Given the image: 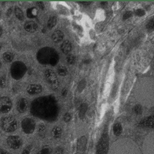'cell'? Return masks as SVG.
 I'll return each instance as SVG.
<instances>
[{
    "label": "cell",
    "instance_id": "7402d4cb",
    "mask_svg": "<svg viewBox=\"0 0 154 154\" xmlns=\"http://www.w3.org/2000/svg\"><path fill=\"white\" fill-rule=\"evenodd\" d=\"M57 71L59 75H60L62 76H64L66 75H67L68 74V69L64 66L60 65L59 66L58 69H57Z\"/></svg>",
    "mask_w": 154,
    "mask_h": 154
},
{
    "label": "cell",
    "instance_id": "cb8c5ba5",
    "mask_svg": "<svg viewBox=\"0 0 154 154\" xmlns=\"http://www.w3.org/2000/svg\"><path fill=\"white\" fill-rule=\"evenodd\" d=\"M66 61H67L68 63L73 65L75 63V57L72 54H68L66 57Z\"/></svg>",
    "mask_w": 154,
    "mask_h": 154
},
{
    "label": "cell",
    "instance_id": "ffe728a7",
    "mask_svg": "<svg viewBox=\"0 0 154 154\" xmlns=\"http://www.w3.org/2000/svg\"><path fill=\"white\" fill-rule=\"evenodd\" d=\"M62 129L59 127H55L52 131V134L54 138H59L62 136Z\"/></svg>",
    "mask_w": 154,
    "mask_h": 154
},
{
    "label": "cell",
    "instance_id": "7c38bea8",
    "mask_svg": "<svg viewBox=\"0 0 154 154\" xmlns=\"http://www.w3.org/2000/svg\"><path fill=\"white\" fill-rule=\"evenodd\" d=\"M87 146V138L85 136H82V137L79 139L78 142V152L79 153L82 154L85 152Z\"/></svg>",
    "mask_w": 154,
    "mask_h": 154
},
{
    "label": "cell",
    "instance_id": "e0dca14e",
    "mask_svg": "<svg viewBox=\"0 0 154 154\" xmlns=\"http://www.w3.org/2000/svg\"><path fill=\"white\" fill-rule=\"evenodd\" d=\"M27 15L30 19L35 18L38 15V9L36 8H32L27 9Z\"/></svg>",
    "mask_w": 154,
    "mask_h": 154
},
{
    "label": "cell",
    "instance_id": "9a60e30c",
    "mask_svg": "<svg viewBox=\"0 0 154 154\" xmlns=\"http://www.w3.org/2000/svg\"><path fill=\"white\" fill-rule=\"evenodd\" d=\"M140 125L143 127L153 128V118L152 117H149L144 119L140 122Z\"/></svg>",
    "mask_w": 154,
    "mask_h": 154
},
{
    "label": "cell",
    "instance_id": "277c9868",
    "mask_svg": "<svg viewBox=\"0 0 154 154\" xmlns=\"http://www.w3.org/2000/svg\"><path fill=\"white\" fill-rule=\"evenodd\" d=\"M109 149V136L107 131H104L97 146V154H107Z\"/></svg>",
    "mask_w": 154,
    "mask_h": 154
},
{
    "label": "cell",
    "instance_id": "4dcf8cb0",
    "mask_svg": "<svg viewBox=\"0 0 154 154\" xmlns=\"http://www.w3.org/2000/svg\"><path fill=\"white\" fill-rule=\"evenodd\" d=\"M135 14L137 16L142 17V16H143V15H145V11H143V10L142 9H139L136 10V11H135Z\"/></svg>",
    "mask_w": 154,
    "mask_h": 154
},
{
    "label": "cell",
    "instance_id": "74e56055",
    "mask_svg": "<svg viewBox=\"0 0 154 154\" xmlns=\"http://www.w3.org/2000/svg\"><path fill=\"white\" fill-rule=\"evenodd\" d=\"M82 3V4H83V5H89L91 4V2H80Z\"/></svg>",
    "mask_w": 154,
    "mask_h": 154
},
{
    "label": "cell",
    "instance_id": "8d00e7d4",
    "mask_svg": "<svg viewBox=\"0 0 154 154\" xmlns=\"http://www.w3.org/2000/svg\"><path fill=\"white\" fill-rule=\"evenodd\" d=\"M0 154H11V153L4 149L0 148Z\"/></svg>",
    "mask_w": 154,
    "mask_h": 154
},
{
    "label": "cell",
    "instance_id": "484cf974",
    "mask_svg": "<svg viewBox=\"0 0 154 154\" xmlns=\"http://www.w3.org/2000/svg\"><path fill=\"white\" fill-rule=\"evenodd\" d=\"M6 86V76L5 75H3L0 77V87L3 88Z\"/></svg>",
    "mask_w": 154,
    "mask_h": 154
},
{
    "label": "cell",
    "instance_id": "ac0fdd59",
    "mask_svg": "<svg viewBox=\"0 0 154 154\" xmlns=\"http://www.w3.org/2000/svg\"><path fill=\"white\" fill-rule=\"evenodd\" d=\"M14 54L10 51H6L3 54V59L6 63H11L14 59Z\"/></svg>",
    "mask_w": 154,
    "mask_h": 154
},
{
    "label": "cell",
    "instance_id": "d6986e66",
    "mask_svg": "<svg viewBox=\"0 0 154 154\" xmlns=\"http://www.w3.org/2000/svg\"><path fill=\"white\" fill-rule=\"evenodd\" d=\"M113 132L115 136H120L122 132V127L120 123L116 122L113 126Z\"/></svg>",
    "mask_w": 154,
    "mask_h": 154
},
{
    "label": "cell",
    "instance_id": "30bf717a",
    "mask_svg": "<svg viewBox=\"0 0 154 154\" xmlns=\"http://www.w3.org/2000/svg\"><path fill=\"white\" fill-rule=\"evenodd\" d=\"M27 92L30 95H36L43 92V87L39 85H30L27 86Z\"/></svg>",
    "mask_w": 154,
    "mask_h": 154
},
{
    "label": "cell",
    "instance_id": "83f0119b",
    "mask_svg": "<svg viewBox=\"0 0 154 154\" xmlns=\"http://www.w3.org/2000/svg\"><path fill=\"white\" fill-rule=\"evenodd\" d=\"M32 149H33V146L32 145L27 146L26 148L23 149V151L21 154H30Z\"/></svg>",
    "mask_w": 154,
    "mask_h": 154
},
{
    "label": "cell",
    "instance_id": "e575fe53",
    "mask_svg": "<svg viewBox=\"0 0 154 154\" xmlns=\"http://www.w3.org/2000/svg\"><path fill=\"white\" fill-rule=\"evenodd\" d=\"M36 4L40 9H44V3L43 2H37Z\"/></svg>",
    "mask_w": 154,
    "mask_h": 154
},
{
    "label": "cell",
    "instance_id": "2e32d148",
    "mask_svg": "<svg viewBox=\"0 0 154 154\" xmlns=\"http://www.w3.org/2000/svg\"><path fill=\"white\" fill-rule=\"evenodd\" d=\"M14 11H15V15L16 17L19 20L22 21V20H24V13L21 10V9L19 7L15 6V8H14Z\"/></svg>",
    "mask_w": 154,
    "mask_h": 154
},
{
    "label": "cell",
    "instance_id": "b9f144b4",
    "mask_svg": "<svg viewBox=\"0 0 154 154\" xmlns=\"http://www.w3.org/2000/svg\"><path fill=\"white\" fill-rule=\"evenodd\" d=\"M2 43H1V42H0V51H1L2 50Z\"/></svg>",
    "mask_w": 154,
    "mask_h": 154
},
{
    "label": "cell",
    "instance_id": "ab89813d",
    "mask_svg": "<svg viewBox=\"0 0 154 154\" xmlns=\"http://www.w3.org/2000/svg\"><path fill=\"white\" fill-rule=\"evenodd\" d=\"M101 5H102L103 7H104V6H106L107 5V2H101Z\"/></svg>",
    "mask_w": 154,
    "mask_h": 154
},
{
    "label": "cell",
    "instance_id": "f546056e",
    "mask_svg": "<svg viewBox=\"0 0 154 154\" xmlns=\"http://www.w3.org/2000/svg\"><path fill=\"white\" fill-rule=\"evenodd\" d=\"M72 119V116L70 113H66L64 115V121L66 122H68L70 121Z\"/></svg>",
    "mask_w": 154,
    "mask_h": 154
},
{
    "label": "cell",
    "instance_id": "60d3db41",
    "mask_svg": "<svg viewBox=\"0 0 154 154\" xmlns=\"http://www.w3.org/2000/svg\"><path fill=\"white\" fill-rule=\"evenodd\" d=\"M2 34H3V29L2 26H0V38L2 37Z\"/></svg>",
    "mask_w": 154,
    "mask_h": 154
},
{
    "label": "cell",
    "instance_id": "f35d334b",
    "mask_svg": "<svg viewBox=\"0 0 154 154\" xmlns=\"http://www.w3.org/2000/svg\"><path fill=\"white\" fill-rule=\"evenodd\" d=\"M66 94H67V90L64 89L62 90V96H66Z\"/></svg>",
    "mask_w": 154,
    "mask_h": 154
},
{
    "label": "cell",
    "instance_id": "ee69618b",
    "mask_svg": "<svg viewBox=\"0 0 154 154\" xmlns=\"http://www.w3.org/2000/svg\"><path fill=\"white\" fill-rule=\"evenodd\" d=\"M1 15H2V13H1V11H0V17H1Z\"/></svg>",
    "mask_w": 154,
    "mask_h": 154
},
{
    "label": "cell",
    "instance_id": "8992f818",
    "mask_svg": "<svg viewBox=\"0 0 154 154\" xmlns=\"http://www.w3.org/2000/svg\"><path fill=\"white\" fill-rule=\"evenodd\" d=\"M21 127L25 134H33L36 128L35 121L31 118H24L21 122Z\"/></svg>",
    "mask_w": 154,
    "mask_h": 154
},
{
    "label": "cell",
    "instance_id": "603a6c76",
    "mask_svg": "<svg viewBox=\"0 0 154 154\" xmlns=\"http://www.w3.org/2000/svg\"><path fill=\"white\" fill-rule=\"evenodd\" d=\"M87 109V105L86 103L83 104L81 108H80V110H79V117L82 119L84 116H85V114L86 113Z\"/></svg>",
    "mask_w": 154,
    "mask_h": 154
},
{
    "label": "cell",
    "instance_id": "4fadbf2b",
    "mask_svg": "<svg viewBox=\"0 0 154 154\" xmlns=\"http://www.w3.org/2000/svg\"><path fill=\"white\" fill-rule=\"evenodd\" d=\"M63 38H64V33L59 30L54 31L52 35V39L55 43L60 42L61 41H62Z\"/></svg>",
    "mask_w": 154,
    "mask_h": 154
},
{
    "label": "cell",
    "instance_id": "4316f807",
    "mask_svg": "<svg viewBox=\"0 0 154 154\" xmlns=\"http://www.w3.org/2000/svg\"><path fill=\"white\" fill-rule=\"evenodd\" d=\"M134 110L135 113L137 115H140L143 111L142 107L140 106V105H136V106L134 107Z\"/></svg>",
    "mask_w": 154,
    "mask_h": 154
},
{
    "label": "cell",
    "instance_id": "9c48e42d",
    "mask_svg": "<svg viewBox=\"0 0 154 154\" xmlns=\"http://www.w3.org/2000/svg\"><path fill=\"white\" fill-rule=\"evenodd\" d=\"M29 107V101L25 98H21L17 103V110L19 113H24Z\"/></svg>",
    "mask_w": 154,
    "mask_h": 154
},
{
    "label": "cell",
    "instance_id": "8fae6325",
    "mask_svg": "<svg viewBox=\"0 0 154 154\" xmlns=\"http://www.w3.org/2000/svg\"><path fill=\"white\" fill-rule=\"evenodd\" d=\"M24 29L27 32L33 33L37 30L38 25L35 22L33 21V20H28L24 24Z\"/></svg>",
    "mask_w": 154,
    "mask_h": 154
},
{
    "label": "cell",
    "instance_id": "44dd1931",
    "mask_svg": "<svg viewBox=\"0 0 154 154\" xmlns=\"http://www.w3.org/2000/svg\"><path fill=\"white\" fill-rule=\"evenodd\" d=\"M56 23H57L56 17L55 16L50 17V19H49L48 20V23H47L48 28L49 29H53V28L56 26Z\"/></svg>",
    "mask_w": 154,
    "mask_h": 154
},
{
    "label": "cell",
    "instance_id": "f1b7e54d",
    "mask_svg": "<svg viewBox=\"0 0 154 154\" xmlns=\"http://www.w3.org/2000/svg\"><path fill=\"white\" fill-rule=\"evenodd\" d=\"M51 149L49 148H44L38 152L37 154H50Z\"/></svg>",
    "mask_w": 154,
    "mask_h": 154
},
{
    "label": "cell",
    "instance_id": "3957f363",
    "mask_svg": "<svg viewBox=\"0 0 154 154\" xmlns=\"http://www.w3.org/2000/svg\"><path fill=\"white\" fill-rule=\"evenodd\" d=\"M11 76L14 79L19 80L27 72V66L24 63L21 61H16L12 64L10 69Z\"/></svg>",
    "mask_w": 154,
    "mask_h": 154
},
{
    "label": "cell",
    "instance_id": "d590c367",
    "mask_svg": "<svg viewBox=\"0 0 154 154\" xmlns=\"http://www.w3.org/2000/svg\"><path fill=\"white\" fill-rule=\"evenodd\" d=\"M12 12H13V8H9L8 9V11H7V12H6L7 17H10V16H11Z\"/></svg>",
    "mask_w": 154,
    "mask_h": 154
},
{
    "label": "cell",
    "instance_id": "52a82bcc",
    "mask_svg": "<svg viewBox=\"0 0 154 154\" xmlns=\"http://www.w3.org/2000/svg\"><path fill=\"white\" fill-rule=\"evenodd\" d=\"M13 103L11 100L8 96L0 97V113H8L11 110Z\"/></svg>",
    "mask_w": 154,
    "mask_h": 154
},
{
    "label": "cell",
    "instance_id": "7a4b0ae2",
    "mask_svg": "<svg viewBox=\"0 0 154 154\" xmlns=\"http://www.w3.org/2000/svg\"><path fill=\"white\" fill-rule=\"evenodd\" d=\"M0 125L2 130L5 132H13L17 128V121L16 119L11 115L3 117L0 121Z\"/></svg>",
    "mask_w": 154,
    "mask_h": 154
},
{
    "label": "cell",
    "instance_id": "836d02e7",
    "mask_svg": "<svg viewBox=\"0 0 154 154\" xmlns=\"http://www.w3.org/2000/svg\"><path fill=\"white\" fill-rule=\"evenodd\" d=\"M147 29L152 30L153 29V19L149 20V22L147 24Z\"/></svg>",
    "mask_w": 154,
    "mask_h": 154
},
{
    "label": "cell",
    "instance_id": "ba28073f",
    "mask_svg": "<svg viewBox=\"0 0 154 154\" xmlns=\"http://www.w3.org/2000/svg\"><path fill=\"white\" fill-rule=\"evenodd\" d=\"M7 143L11 148L17 149L22 146L23 140L19 136H9L7 138Z\"/></svg>",
    "mask_w": 154,
    "mask_h": 154
},
{
    "label": "cell",
    "instance_id": "5b68a950",
    "mask_svg": "<svg viewBox=\"0 0 154 154\" xmlns=\"http://www.w3.org/2000/svg\"><path fill=\"white\" fill-rule=\"evenodd\" d=\"M44 76L51 89L56 90L59 88V80L53 71L51 69H47L44 72Z\"/></svg>",
    "mask_w": 154,
    "mask_h": 154
},
{
    "label": "cell",
    "instance_id": "6da1fadb",
    "mask_svg": "<svg viewBox=\"0 0 154 154\" xmlns=\"http://www.w3.org/2000/svg\"><path fill=\"white\" fill-rule=\"evenodd\" d=\"M37 59L42 64L55 65L58 61V55L54 49L44 48L38 52Z\"/></svg>",
    "mask_w": 154,
    "mask_h": 154
},
{
    "label": "cell",
    "instance_id": "7bdbcfd3",
    "mask_svg": "<svg viewBox=\"0 0 154 154\" xmlns=\"http://www.w3.org/2000/svg\"><path fill=\"white\" fill-rule=\"evenodd\" d=\"M2 62H1V61H0V67H1V66H2Z\"/></svg>",
    "mask_w": 154,
    "mask_h": 154
},
{
    "label": "cell",
    "instance_id": "1f68e13d",
    "mask_svg": "<svg viewBox=\"0 0 154 154\" xmlns=\"http://www.w3.org/2000/svg\"><path fill=\"white\" fill-rule=\"evenodd\" d=\"M53 154H64V149L61 148V147H58V148L55 149Z\"/></svg>",
    "mask_w": 154,
    "mask_h": 154
},
{
    "label": "cell",
    "instance_id": "d4e9b609",
    "mask_svg": "<svg viewBox=\"0 0 154 154\" xmlns=\"http://www.w3.org/2000/svg\"><path fill=\"white\" fill-rule=\"evenodd\" d=\"M46 127L43 124H40L38 126V132L40 136H44L45 133H46Z\"/></svg>",
    "mask_w": 154,
    "mask_h": 154
},
{
    "label": "cell",
    "instance_id": "d6a6232c",
    "mask_svg": "<svg viewBox=\"0 0 154 154\" xmlns=\"http://www.w3.org/2000/svg\"><path fill=\"white\" fill-rule=\"evenodd\" d=\"M132 16V11H127V12H126L124 13V15H123V19H124V20L128 19L130 18V17H131Z\"/></svg>",
    "mask_w": 154,
    "mask_h": 154
},
{
    "label": "cell",
    "instance_id": "5bb4252c",
    "mask_svg": "<svg viewBox=\"0 0 154 154\" xmlns=\"http://www.w3.org/2000/svg\"><path fill=\"white\" fill-rule=\"evenodd\" d=\"M60 48L63 53L65 54H68L72 50V44L69 40H65L64 42H63V43L61 45Z\"/></svg>",
    "mask_w": 154,
    "mask_h": 154
}]
</instances>
